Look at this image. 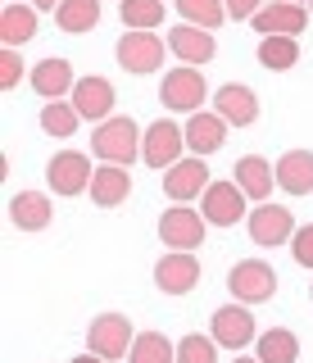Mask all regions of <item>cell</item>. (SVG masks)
<instances>
[{
	"mask_svg": "<svg viewBox=\"0 0 313 363\" xmlns=\"http://www.w3.org/2000/svg\"><path fill=\"white\" fill-rule=\"evenodd\" d=\"M177 9H182L186 23H195V28H205V32L222 28V18H227V5H222V0H177Z\"/></svg>",
	"mask_w": 313,
	"mask_h": 363,
	"instance_id": "cell-31",
	"label": "cell"
},
{
	"mask_svg": "<svg viewBox=\"0 0 313 363\" xmlns=\"http://www.w3.org/2000/svg\"><path fill=\"white\" fill-rule=\"evenodd\" d=\"M127 363H177V345L164 332H141L137 340H132Z\"/></svg>",
	"mask_w": 313,
	"mask_h": 363,
	"instance_id": "cell-27",
	"label": "cell"
},
{
	"mask_svg": "<svg viewBox=\"0 0 313 363\" xmlns=\"http://www.w3.org/2000/svg\"><path fill=\"white\" fill-rule=\"evenodd\" d=\"M245 223H250V241L254 245H268V250H273V245H286L290 236H295V213L282 209V204H273V200L259 204V209H254Z\"/></svg>",
	"mask_w": 313,
	"mask_h": 363,
	"instance_id": "cell-12",
	"label": "cell"
},
{
	"mask_svg": "<svg viewBox=\"0 0 313 363\" xmlns=\"http://www.w3.org/2000/svg\"><path fill=\"white\" fill-rule=\"evenodd\" d=\"M118 5H123V0H118Z\"/></svg>",
	"mask_w": 313,
	"mask_h": 363,
	"instance_id": "cell-42",
	"label": "cell"
},
{
	"mask_svg": "<svg viewBox=\"0 0 313 363\" xmlns=\"http://www.w3.org/2000/svg\"><path fill=\"white\" fill-rule=\"evenodd\" d=\"M227 291L232 300L241 304H268L277 295V272L268 259H241V264H232L227 272Z\"/></svg>",
	"mask_w": 313,
	"mask_h": 363,
	"instance_id": "cell-3",
	"label": "cell"
},
{
	"mask_svg": "<svg viewBox=\"0 0 313 363\" xmlns=\"http://www.w3.org/2000/svg\"><path fill=\"white\" fill-rule=\"evenodd\" d=\"M154 286L164 295H186L200 286V259L191 250H173V255H164L159 264H154Z\"/></svg>",
	"mask_w": 313,
	"mask_h": 363,
	"instance_id": "cell-11",
	"label": "cell"
},
{
	"mask_svg": "<svg viewBox=\"0 0 313 363\" xmlns=\"http://www.w3.org/2000/svg\"><path fill=\"white\" fill-rule=\"evenodd\" d=\"M309 9H313V0H309Z\"/></svg>",
	"mask_w": 313,
	"mask_h": 363,
	"instance_id": "cell-41",
	"label": "cell"
},
{
	"mask_svg": "<svg viewBox=\"0 0 313 363\" xmlns=\"http://www.w3.org/2000/svg\"><path fill=\"white\" fill-rule=\"evenodd\" d=\"M50 218H55V204L46 191H18L9 200V223L18 232H41V227H50Z\"/></svg>",
	"mask_w": 313,
	"mask_h": 363,
	"instance_id": "cell-18",
	"label": "cell"
},
{
	"mask_svg": "<svg viewBox=\"0 0 313 363\" xmlns=\"http://www.w3.org/2000/svg\"><path fill=\"white\" fill-rule=\"evenodd\" d=\"M23 73H28V68H23V60H18V50H0V86L14 91Z\"/></svg>",
	"mask_w": 313,
	"mask_h": 363,
	"instance_id": "cell-34",
	"label": "cell"
},
{
	"mask_svg": "<svg viewBox=\"0 0 313 363\" xmlns=\"http://www.w3.org/2000/svg\"><path fill=\"white\" fill-rule=\"evenodd\" d=\"M159 96H164V109H173V113H200V105H205V96H209V82H205V73H195L191 64H182V68H173V73H164Z\"/></svg>",
	"mask_w": 313,
	"mask_h": 363,
	"instance_id": "cell-4",
	"label": "cell"
},
{
	"mask_svg": "<svg viewBox=\"0 0 313 363\" xmlns=\"http://www.w3.org/2000/svg\"><path fill=\"white\" fill-rule=\"evenodd\" d=\"M286 5H300V0H286Z\"/></svg>",
	"mask_w": 313,
	"mask_h": 363,
	"instance_id": "cell-40",
	"label": "cell"
},
{
	"mask_svg": "<svg viewBox=\"0 0 313 363\" xmlns=\"http://www.w3.org/2000/svg\"><path fill=\"white\" fill-rule=\"evenodd\" d=\"M91 177H96V168L86 164L82 150H59L46 168V182L55 196H82V191H91Z\"/></svg>",
	"mask_w": 313,
	"mask_h": 363,
	"instance_id": "cell-7",
	"label": "cell"
},
{
	"mask_svg": "<svg viewBox=\"0 0 313 363\" xmlns=\"http://www.w3.org/2000/svg\"><path fill=\"white\" fill-rule=\"evenodd\" d=\"M141 136H145V132L137 128V118H127V113H114V118L96 123V132H91V155L105 159V164L127 168L132 159H141Z\"/></svg>",
	"mask_w": 313,
	"mask_h": 363,
	"instance_id": "cell-1",
	"label": "cell"
},
{
	"mask_svg": "<svg viewBox=\"0 0 313 363\" xmlns=\"http://www.w3.org/2000/svg\"><path fill=\"white\" fill-rule=\"evenodd\" d=\"M5 5H18V0H5Z\"/></svg>",
	"mask_w": 313,
	"mask_h": 363,
	"instance_id": "cell-39",
	"label": "cell"
},
{
	"mask_svg": "<svg viewBox=\"0 0 313 363\" xmlns=\"http://www.w3.org/2000/svg\"><path fill=\"white\" fill-rule=\"evenodd\" d=\"M32 5H37V9H50V5H55V9H59L64 0H32Z\"/></svg>",
	"mask_w": 313,
	"mask_h": 363,
	"instance_id": "cell-36",
	"label": "cell"
},
{
	"mask_svg": "<svg viewBox=\"0 0 313 363\" xmlns=\"http://www.w3.org/2000/svg\"><path fill=\"white\" fill-rule=\"evenodd\" d=\"M123 23L127 32H154L164 23V0H123Z\"/></svg>",
	"mask_w": 313,
	"mask_h": 363,
	"instance_id": "cell-30",
	"label": "cell"
},
{
	"mask_svg": "<svg viewBox=\"0 0 313 363\" xmlns=\"http://www.w3.org/2000/svg\"><path fill=\"white\" fill-rule=\"evenodd\" d=\"M141 159L150 168H164V173L173 164H182L186 159V128L177 118H154L141 136Z\"/></svg>",
	"mask_w": 313,
	"mask_h": 363,
	"instance_id": "cell-2",
	"label": "cell"
},
{
	"mask_svg": "<svg viewBox=\"0 0 313 363\" xmlns=\"http://www.w3.org/2000/svg\"><path fill=\"white\" fill-rule=\"evenodd\" d=\"M32 86H37L41 100H64V96H73V86H77L73 64H69V60H41L37 68H32Z\"/></svg>",
	"mask_w": 313,
	"mask_h": 363,
	"instance_id": "cell-21",
	"label": "cell"
},
{
	"mask_svg": "<svg viewBox=\"0 0 313 363\" xmlns=\"http://www.w3.org/2000/svg\"><path fill=\"white\" fill-rule=\"evenodd\" d=\"M232 363H259V359H232Z\"/></svg>",
	"mask_w": 313,
	"mask_h": 363,
	"instance_id": "cell-38",
	"label": "cell"
},
{
	"mask_svg": "<svg viewBox=\"0 0 313 363\" xmlns=\"http://www.w3.org/2000/svg\"><path fill=\"white\" fill-rule=\"evenodd\" d=\"M254 55H259V64L268 73H286V68L300 64V41L295 37H263Z\"/></svg>",
	"mask_w": 313,
	"mask_h": 363,
	"instance_id": "cell-25",
	"label": "cell"
},
{
	"mask_svg": "<svg viewBox=\"0 0 313 363\" xmlns=\"http://www.w3.org/2000/svg\"><path fill=\"white\" fill-rule=\"evenodd\" d=\"M114 55H118L123 73L145 77V73H159V68H164V55H169V45L154 37V32H127V37H118Z\"/></svg>",
	"mask_w": 313,
	"mask_h": 363,
	"instance_id": "cell-5",
	"label": "cell"
},
{
	"mask_svg": "<svg viewBox=\"0 0 313 363\" xmlns=\"http://www.w3.org/2000/svg\"><path fill=\"white\" fill-rule=\"evenodd\" d=\"M177 363H218V340L214 336H182L177 340Z\"/></svg>",
	"mask_w": 313,
	"mask_h": 363,
	"instance_id": "cell-32",
	"label": "cell"
},
{
	"mask_svg": "<svg viewBox=\"0 0 313 363\" xmlns=\"http://www.w3.org/2000/svg\"><path fill=\"white\" fill-rule=\"evenodd\" d=\"M32 37H37V9L32 5H5V14H0V41H5V50H18Z\"/></svg>",
	"mask_w": 313,
	"mask_h": 363,
	"instance_id": "cell-24",
	"label": "cell"
},
{
	"mask_svg": "<svg viewBox=\"0 0 313 363\" xmlns=\"http://www.w3.org/2000/svg\"><path fill=\"white\" fill-rule=\"evenodd\" d=\"M127 196H132V177H127V168H118V164L96 168V177H91V200L100 204V209H114V204H123Z\"/></svg>",
	"mask_w": 313,
	"mask_h": 363,
	"instance_id": "cell-23",
	"label": "cell"
},
{
	"mask_svg": "<svg viewBox=\"0 0 313 363\" xmlns=\"http://www.w3.org/2000/svg\"><path fill=\"white\" fill-rule=\"evenodd\" d=\"M200 213H205V223H214V227H232V223L250 218V213H245V191L237 182H209L205 200H200Z\"/></svg>",
	"mask_w": 313,
	"mask_h": 363,
	"instance_id": "cell-10",
	"label": "cell"
},
{
	"mask_svg": "<svg viewBox=\"0 0 313 363\" xmlns=\"http://www.w3.org/2000/svg\"><path fill=\"white\" fill-rule=\"evenodd\" d=\"M73 109L82 113V118H91V123H105V118H114V82H105V77H77V86H73Z\"/></svg>",
	"mask_w": 313,
	"mask_h": 363,
	"instance_id": "cell-15",
	"label": "cell"
},
{
	"mask_svg": "<svg viewBox=\"0 0 313 363\" xmlns=\"http://www.w3.org/2000/svg\"><path fill=\"white\" fill-rule=\"evenodd\" d=\"M205 213L186 209V204H173V209L159 213V241L169 250H200L205 245Z\"/></svg>",
	"mask_w": 313,
	"mask_h": 363,
	"instance_id": "cell-6",
	"label": "cell"
},
{
	"mask_svg": "<svg viewBox=\"0 0 313 363\" xmlns=\"http://www.w3.org/2000/svg\"><path fill=\"white\" fill-rule=\"evenodd\" d=\"M209 327H214V336L218 345H227V350H245L250 340H259V332H254V318L245 304H222V309L209 318Z\"/></svg>",
	"mask_w": 313,
	"mask_h": 363,
	"instance_id": "cell-14",
	"label": "cell"
},
{
	"mask_svg": "<svg viewBox=\"0 0 313 363\" xmlns=\"http://www.w3.org/2000/svg\"><path fill=\"white\" fill-rule=\"evenodd\" d=\"M73 363H105V359H100V354H77Z\"/></svg>",
	"mask_w": 313,
	"mask_h": 363,
	"instance_id": "cell-37",
	"label": "cell"
},
{
	"mask_svg": "<svg viewBox=\"0 0 313 363\" xmlns=\"http://www.w3.org/2000/svg\"><path fill=\"white\" fill-rule=\"evenodd\" d=\"M214 113L227 128H250V123L259 118V96L245 82H227V86L214 91Z\"/></svg>",
	"mask_w": 313,
	"mask_h": 363,
	"instance_id": "cell-13",
	"label": "cell"
},
{
	"mask_svg": "<svg viewBox=\"0 0 313 363\" xmlns=\"http://www.w3.org/2000/svg\"><path fill=\"white\" fill-rule=\"evenodd\" d=\"M209 164L200 155H186L182 164H173L169 173H164V191H169V200L173 204H191L195 196H205L209 191Z\"/></svg>",
	"mask_w": 313,
	"mask_h": 363,
	"instance_id": "cell-9",
	"label": "cell"
},
{
	"mask_svg": "<svg viewBox=\"0 0 313 363\" xmlns=\"http://www.w3.org/2000/svg\"><path fill=\"white\" fill-rule=\"evenodd\" d=\"M254 345H259V363H295L300 359V340H295V332H286V327L263 332Z\"/></svg>",
	"mask_w": 313,
	"mask_h": 363,
	"instance_id": "cell-26",
	"label": "cell"
},
{
	"mask_svg": "<svg viewBox=\"0 0 313 363\" xmlns=\"http://www.w3.org/2000/svg\"><path fill=\"white\" fill-rule=\"evenodd\" d=\"M132 323L123 313H100L91 327H86V345H91V354L100 359H123L132 354Z\"/></svg>",
	"mask_w": 313,
	"mask_h": 363,
	"instance_id": "cell-8",
	"label": "cell"
},
{
	"mask_svg": "<svg viewBox=\"0 0 313 363\" xmlns=\"http://www.w3.org/2000/svg\"><path fill=\"white\" fill-rule=\"evenodd\" d=\"M232 182L245 191V200L268 204V196H273V186H277V168H268L263 155H245L237 164V177H232Z\"/></svg>",
	"mask_w": 313,
	"mask_h": 363,
	"instance_id": "cell-20",
	"label": "cell"
},
{
	"mask_svg": "<svg viewBox=\"0 0 313 363\" xmlns=\"http://www.w3.org/2000/svg\"><path fill=\"white\" fill-rule=\"evenodd\" d=\"M55 23H59L64 32H91L100 23V0H64V5L55 9Z\"/></svg>",
	"mask_w": 313,
	"mask_h": 363,
	"instance_id": "cell-28",
	"label": "cell"
},
{
	"mask_svg": "<svg viewBox=\"0 0 313 363\" xmlns=\"http://www.w3.org/2000/svg\"><path fill=\"white\" fill-rule=\"evenodd\" d=\"M222 141H227V123L218 118V113H191L186 118V150L191 155H214V150H222Z\"/></svg>",
	"mask_w": 313,
	"mask_h": 363,
	"instance_id": "cell-19",
	"label": "cell"
},
{
	"mask_svg": "<svg viewBox=\"0 0 313 363\" xmlns=\"http://www.w3.org/2000/svg\"><path fill=\"white\" fill-rule=\"evenodd\" d=\"M169 50H173L182 64L200 68V64H209V60L218 55V45H214V32L195 28V23H182V28H173V32H169Z\"/></svg>",
	"mask_w": 313,
	"mask_h": 363,
	"instance_id": "cell-17",
	"label": "cell"
},
{
	"mask_svg": "<svg viewBox=\"0 0 313 363\" xmlns=\"http://www.w3.org/2000/svg\"><path fill=\"white\" fill-rule=\"evenodd\" d=\"M77 123H82V113L73 109V100H46V109H41V128L50 136H59V141H69L77 132Z\"/></svg>",
	"mask_w": 313,
	"mask_h": 363,
	"instance_id": "cell-29",
	"label": "cell"
},
{
	"mask_svg": "<svg viewBox=\"0 0 313 363\" xmlns=\"http://www.w3.org/2000/svg\"><path fill=\"white\" fill-rule=\"evenodd\" d=\"M222 5H227L232 18H254L263 9V0H222Z\"/></svg>",
	"mask_w": 313,
	"mask_h": 363,
	"instance_id": "cell-35",
	"label": "cell"
},
{
	"mask_svg": "<svg viewBox=\"0 0 313 363\" xmlns=\"http://www.w3.org/2000/svg\"><path fill=\"white\" fill-rule=\"evenodd\" d=\"M277 186L290 196H313V150H286L277 159Z\"/></svg>",
	"mask_w": 313,
	"mask_h": 363,
	"instance_id": "cell-22",
	"label": "cell"
},
{
	"mask_svg": "<svg viewBox=\"0 0 313 363\" xmlns=\"http://www.w3.org/2000/svg\"><path fill=\"white\" fill-rule=\"evenodd\" d=\"M250 23H254L259 37H300L305 23H309V14H305V5H286V0H277V5H263Z\"/></svg>",
	"mask_w": 313,
	"mask_h": 363,
	"instance_id": "cell-16",
	"label": "cell"
},
{
	"mask_svg": "<svg viewBox=\"0 0 313 363\" xmlns=\"http://www.w3.org/2000/svg\"><path fill=\"white\" fill-rule=\"evenodd\" d=\"M290 259H295L300 268H313V223L295 227V236H290Z\"/></svg>",
	"mask_w": 313,
	"mask_h": 363,
	"instance_id": "cell-33",
	"label": "cell"
}]
</instances>
